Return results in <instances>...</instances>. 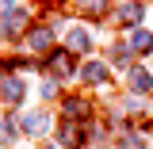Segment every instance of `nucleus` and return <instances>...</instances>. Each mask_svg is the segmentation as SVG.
<instances>
[{"label":"nucleus","mask_w":153,"mask_h":149,"mask_svg":"<svg viewBox=\"0 0 153 149\" xmlns=\"http://www.w3.org/2000/svg\"><path fill=\"white\" fill-rule=\"evenodd\" d=\"M69 42H73L76 50H88V35H80V31H73V35H69Z\"/></svg>","instance_id":"5"},{"label":"nucleus","mask_w":153,"mask_h":149,"mask_svg":"<svg viewBox=\"0 0 153 149\" xmlns=\"http://www.w3.org/2000/svg\"><path fill=\"white\" fill-rule=\"evenodd\" d=\"M84 76H88V80H100V76H103V65H88Z\"/></svg>","instance_id":"6"},{"label":"nucleus","mask_w":153,"mask_h":149,"mask_svg":"<svg viewBox=\"0 0 153 149\" xmlns=\"http://www.w3.org/2000/svg\"><path fill=\"white\" fill-rule=\"evenodd\" d=\"M12 4H16V0H0V12H8V8H12Z\"/></svg>","instance_id":"8"},{"label":"nucleus","mask_w":153,"mask_h":149,"mask_svg":"<svg viewBox=\"0 0 153 149\" xmlns=\"http://www.w3.org/2000/svg\"><path fill=\"white\" fill-rule=\"evenodd\" d=\"M130 84L138 88V92H146V88H149V76L142 73V69H134V73H130Z\"/></svg>","instance_id":"4"},{"label":"nucleus","mask_w":153,"mask_h":149,"mask_svg":"<svg viewBox=\"0 0 153 149\" xmlns=\"http://www.w3.org/2000/svg\"><path fill=\"white\" fill-rule=\"evenodd\" d=\"M4 96H8L12 103H19V99H23V80H8V84H4Z\"/></svg>","instance_id":"2"},{"label":"nucleus","mask_w":153,"mask_h":149,"mask_svg":"<svg viewBox=\"0 0 153 149\" xmlns=\"http://www.w3.org/2000/svg\"><path fill=\"white\" fill-rule=\"evenodd\" d=\"M12 138H16V130H12L8 122H0V142H12Z\"/></svg>","instance_id":"7"},{"label":"nucleus","mask_w":153,"mask_h":149,"mask_svg":"<svg viewBox=\"0 0 153 149\" xmlns=\"http://www.w3.org/2000/svg\"><path fill=\"white\" fill-rule=\"evenodd\" d=\"M130 46H134V50H149V46H153L149 31H134V35H130Z\"/></svg>","instance_id":"1"},{"label":"nucleus","mask_w":153,"mask_h":149,"mask_svg":"<svg viewBox=\"0 0 153 149\" xmlns=\"http://www.w3.org/2000/svg\"><path fill=\"white\" fill-rule=\"evenodd\" d=\"M27 130L42 134V130H46V115H27Z\"/></svg>","instance_id":"3"}]
</instances>
